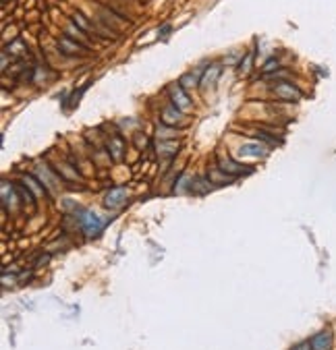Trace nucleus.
Masks as SVG:
<instances>
[{"mask_svg": "<svg viewBox=\"0 0 336 350\" xmlns=\"http://www.w3.org/2000/svg\"><path fill=\"white\" fill-rule=\"evenodd\" d=\"M256 137H258V139H262V141H266V143H270V145H278V143H280V139H276L274 135L266 133V131H258V133H256Z\"/></svg>", "mask_w": 336, "mask_h": 350, "instance_id": "18", "label": "nucleus"}, {"mask_svg": "<svg viewBox=\"0 0 336 350\" xmlns=\"http://www.w3.org/2000/svg\"><path fill=\"white\" fill-rule=\"evenodd\" d=\"M127 197H129V191H127L125 187H116V189L108 191V195H106V199H104V205H106L108 209H116V207H121V205L127 201Z\"/></svg>", "mask_w": 336, "mask_h": 350, "instance_id": "5", "label": "nucleus"}, {"mask_svg": "<svg viewBox=\"0 0 336 350\" xmlns=\"http://www.w3.org/2000/svg\"><path fill=\"white\" fill-rule=\"evenodd\" d=\"M58 50L62 52V54H66V56H77V54L88 52V48L83 46L81 42H77V40H73L69 36H64V38L58 40Z\"/></svg>", "mask_w": 336, "mask_h": 350, "instance_id": "4", "label": "nucleus"}, {"mask_svg": "<svg viewBox=\"0 0 336 350\" xmlns=\"http://www.w3.org/2000/svg\"><path fill=\"white\" fill-rule=\"evenodd\" d=\"M66 36L81 42V44H86V31H81L79 27H75V23H69L66 25Z\"/></svg>", "mask_w": 336, "mask_h": 350, "instance_id": "16", "label": "nucleus"}, {"mask_svg": "<svg viewBox=\"0 0 336 350\" xmlns=\"http://www.w3.org/2000/svg\"><path fill=\"white\" fill-rule=\"evenodd\" d=\"M162 122L164 125H177V122H181V110L175 104H171V106H166L162 110Z\"/></svg>", "mask_w": 336, "mask_h": 350, "instance_id": "9", "label": "nucleus"}, {"mask_svg": "<svg viewBox=\"0 0 336 350\" xmlns=\"http://www.w3.org/2000/svg\"><path fill=\"white\" fill-rule=\"evenodd\" d=\"M197 83H201L199 79H197V75H183V79H181V87L185 90V87H195Z\"/></svg>", "mask_w": 336, "mask_h": 350, "instance_id": "19", "label": "nucleus"}, {"mask_svg": "<svg viewBox=\"0 0 336 350\" xmlns=\"http://www.w3.org/2000/svg\"><path fill=\"white\" fill-rule=\"evenodd\" d=\"M218 168H220L222 172H226V174H230V177H237V174H249L251 172V168L241 166V164H237L234 160H220Z\"/></svg>", "mask_w": 336, "mask_h": 350, "instance_id": "7", "label": "nucleus"}, {"mask_svg": "<svg viewBox=\"0 0 336 350\" xmlns=\"http://www.w3.org/2000/svg\"><path fill=\"white\" fill-rule=\"evenodd\" d=\"M156 151H158V155L160 157H171V155H175L177 151H179V143L177 141H158V145H156Z\"/></svg>", "mask_w": 336, "mask_h": 350, "instance_id": "11", "label": "nucleus"}, {"mask_svg": "<svg viewBox=\"0 0 336 350\" xmlns=\"http://www.w3.org/2000/svg\"><path fill=\"white\" fill-rule=\"evenodd\" d=\"M251 58H254V54H249V56H245V58H243L245 62H241V66H239V68H241V73H247V71H249V64H251Z\"/></svg>", "mask_w": 336, "mask_h": 350, "instance_id": "23", "label": "nucleus"}, {"mask_svg": "<svg viewBox=\"0 0 336 350\" xmlns=\"http://www.w3.org/2000/svg\"><path fill=\"white\" fill-rule=\"evenodd\" d=\"M15 189L19 191V197L23 199V203H29L31 207L36 205V195L31 193V189H29L25 183H23V185H21V183H17V185H15Z\"/></svg>", "mask_w": 336, "mask_h": 350, "instance_id": "12", "label": "nucleus"}, {"mask_svg": "<svg viewBox=\"0 0 336 350\" xmlns=\"http://www.w3.org/2000/svg\"><path fill=\"white\" fill-rule=\"evenodd\" d=\"M239 155L241 157H264V155H268V149L260 143H247V145L239 147Z\"/></svg>", "mask_w": 336, "mask_h": 350, "instance_id": "8", "label": "nucleus"}, {"mask_svg": "<svg viewBox=\"0 0 336 350\" xmlns=\"http://www.w3.org/2000/svg\"><path fill=\"white\" fill-rule=\"evenodd\" d=\"M272 92L276 94V98H280L284 102H299L301 100V90H299V87H295L293 83H287V81L274 85Z\"/></svg>", "mask_w": 336, "mask_h": 350, "instance_id": "3", "label": "nucleus"}, {"mask_svg": "<svg viewBox=\"0 0 336 350\" xmlns=\"http://www.w3.org/2000/svg\"><path fill=\"white\" fill-rule=\"evenodd\" d=\"M191 189L195 193H208L212 189V183H210V179H197L195 183H191Z\"/></svg>", "mask_w": 336, "mask_h": 350, "instance_id": "17", "label": "nucleus"}, {"mask_svg": "<svg viewBox=\"0 0 336 350\" xmlns=\"http://www.w3.org/2000/svg\"><path fill=\"white\" fill-rule=\"evenodd\" d=\"M168 96H171V102L175 104V106L181 110V112H189L193 108V102L191 98L185 94V90L181 85H171V90H168Z\"/></svg>", "mask_w": 336, "mask_h": 350, "instance_id": "2", "label": "nucleus"}, {"mask_svg": "<svg viewBox=\"0 0 336 350\" xmlns=\"http://www.w3.org/2000/svg\"><path fill=\"white\" fill-rule=\"evenodd\" d=\"M108 151H110V157L112 160H121L123 153H125V143L121 137H112L108 141Z\"/></svg>", "mask_w": 336, "mask_h": 350, "instance_id": "10", "label": "nucleus"}, {"mask_svg": "<svg viewBox=\"0 0 336 350\" xmlns=\"http://www.w3.org/2000/svg\"><path fill=\"white\" fill-rule=\"evenodd\" d=\"M73 23H75L81 31H86V33H92V31H94L92 23L86 19V15H81V13H75V15H73Z\"/></svg>", "mask_w": 336, "mask_h": 350, "instance_id": "15", "label": "nucleus"}, {"mask_svg": "<svg viewBox=\"0 0 336 350\" xmlns=\"http://www.w3.org/2000/svg\"><path fill=\"white\" fill-rule=\"evenodd\" d=\"M218 75H220V64H210V68L201 77V87H208L210 83H214L218 79Z\"/></svg>", "mask_w": 336, "mask_h": 350, "instance_id": "13", "label": "nucleus"}, {"mask_svg": "<svg viewBox=\"0 0 336 350\" xmlns=\"http://www.w3.org/2000/svg\"><path fill=\"white\" fill-rule=\"evenodd\" d=\"M280 66V62H278V58H268V62L262 66V73H272V71H276V68Z\"/></svg>", "mask_w": 336, "mask_h": 350, "instance_id": "21", "label": "nucleus"}, {"mask_svg": "<svg viewBox=\"0 0 336 350\" xmlns=\"http://www.w3.org/2000/svg\"><path fill=\"white\" fill-rule=\"evenodd\" d=\"M81 228H83V232L92 238V236L100 234V230L104 228V220L100 218L98 214H94V212H86V214L81 216Z\"/></svg>", "mask_w": 336, "mask_h": 350, "instance_id": "1", "label": "nucleus"}, {"mask_svg": "<svg viewBox=\"0 0 336 350\" xmlns=\"http://www.w3.org/2000/svg\"><path fill=\"white\" fill-rule=\"evenodd\" d=\"M23 183H25V185H27V187L31 189V193H33V195H42V191H44V187H40V185H38L36 181H33L31 177H25V179H23Z\"/></svg>", "mask_w": 336, "mask_h": 350, "instance_id": "20", "label": "nucleus"}, {"mask_svg": "<svg viewBox=\"0 0 336 350\" xmlns=\"http://www.w3.org/2000/svg\"><path fill=\"white\" fill-rule=\"evenodd\" d=\"M7 52H11V54H19V52H23V44H21V40H15L13 46L7 48Z\"/></svg>", "mask_w": 336, "mask_h": 350, "instance_id": "22", "label": "nucleus"}, {"mask_svg": "<svg viewBox=\"0 0 336 350\" xmlns=\"http://www.w3.org/2000/svg\"><path fill=\"white\" fill-rule=\"evenodd\" d=\"M313 350H332V331L330 329H322L309 340Z\"/></svg>", "mask_w": 336, "mask_h": 350, "instance_id": "6", "label": "nucleus"}, {"mask_svg": "<svg viewBox=\"0 0 336 350\" xmlns=\"http://www.w3.org/2000/svg\"><path fill=\"white\" fill-rule=\"evenodd\" d=\"M293 350H313V348H311V342H301V344H297Z\"/></svg>", "mask_w": 336, "mask_h": 350, "instance_id": "24", "label": "nucleus"}, {"mask_svg": "<svg viewBox=\"0 0 336 350\" xmlns=\"http://www.w3.org/2000/svg\"><path fill=\"white\" fill-rule=\"evenodd\" d=\"M208 177H210V183L212 185H226V183H230L234 179V177H230V174H226L222 170H212Z\"/></svg>", "mask_w": 336, "mask_h": 350, "instance_id": "14", "label": "nucleus"}]
</instances>
